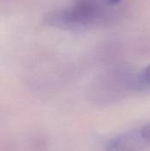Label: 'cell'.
Listing matches in <instances>:
<instances>
[{
	"mask_svg": "<svg viewBox=\"0 0 150 151\" xmlns=\"http://www.w3.org/2000/svg\"><path fill=\"white\" fill-rule=\"evenodd\" d=\"M141 131L145 140L147 141V142L150 146V124L145 125L142 127H141Z\"/></svg>",
	"mask_w": 150,
	"mask_h": 151,
	"instance_id": "277c9868",
	"label": "cell"
},
{
	"mask_svg": "<svg viewBox=\"0 0 150 151\" xmlns=\"http://www.w3.org/2000/svg\"><path fill=\"white\" fill-rule=\"evenodd\" d=\"M149 146L141 128L126 132L110 139L105 144V151H138Z\"/></svg>",
	"mask_w": 150,
	"mask_h": 151,
	"instance_id": "7a4b0ae2",
	"label": "cell"
},
{
	"mask_svg": "<svg viewBox=\"0 0 150 151\" xmlns=\"http://www.w3.org/2000/svg\"><path fill=\"white\" fill-rule=\"evenodd\" d=\"M139 82L141 85L150 88V65L141 71L139 76Z\"/></svg>",
	"mask_w": 150,
	"mask_h": 151,
	"instance_id": "3957f363",
	"label": "cell"
},
{
	"mask_svg": "<svg viewBox=\"0 0 150 151\" xmlns=\"http://www.w3.org/2000/svg\"><path fill=\"white\" fill-rule=\"evenodd\" d=\"M125 12L121 1L83 0L48 12L44 23L69 31H85L111 24L122 19Z\"/></svg>",
	"mask_w": 150,
	"mask_h": 151,
	"instance_id": "6da1fadb",
	"label": "cell"
}]
</instances>
